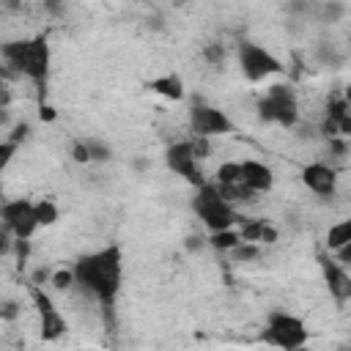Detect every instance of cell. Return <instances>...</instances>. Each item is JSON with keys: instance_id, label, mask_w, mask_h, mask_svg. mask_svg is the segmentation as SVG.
<instances>
[{"instance_id": "obj_1", "label": "cell", "mask_w": 351, "mask_h": 351, "mask_svg": "<svg viewBox=\"0 0 351 351\" xmlns=\"http://www.w3.org/2000/svg\"><path fill=\"white\" fill-rule=\"evenodd\" d=\"M74 285L90 293L101 307H112L123 285V252L118 244H107L80 255L71 266Z\"/></svg>"}, {"instance_id": "obj_4", "label": "cell", "mask_w": 351, "mask_h": 351, "mask_svg": "<svg viewBox=\"0 0 351 351\" xmlns=\"http://www.w3.org/2000/svg\"><path fill=\"white\" fill-rule=\"evenodd\" d=\"M255 112L263 123H271V126H282V129H293L299 123V99H296V90L291 85H282V82H274L269 85L258 101H255Z\"/></svg>"}, {"instance_id": "obj_22", "label": "cell", "mask_w": 351, "mask_h": 351, "mask_svg": "<svg viewBox=\"0 0 351 351\" xmlns=\"http://www.w3.org/2000/svg\"><path fill=\"white\" fill-rule=\"evenodd\" d=\"M261 252H263V247H258V244H247V241H241V244H239V247H236L233 252H228V255H230V258H233L236 263H250V261H255V258H258Z\"/></svg>"}, {"instance_id": "obj_24", "label": "cell", "mask_w": 351, "mask_h": 351, "mask_svg": "<svg viewBox=\"0 0 351 351\" xmlns=\"http://www.w3.org/2000/svg\"><path fill=\"white\" fill-rule=\"evenodd\" d=\"M16 151H19V145H16V143H11L8 137H5V140H0V176H3V173L8 170V165L14 162Z\"/></svg>"}, {"instance_id": "obj_12", "label": "cell", "mask_w": 351, "mask_h": 351, "mask_svg": "<svg viewBox=\"0 0 351 351\" xmlns=\"http://www.w3.org/2000/svg\"><path fill=\"white\" fill-rule=\"evenodd\" d=\"M318 263H321V271H324V282L332 293V299L337 304H346L351 299V274L346 266H340L329 252H321L318 255Z\"/></svg>"}, {"instance_id": "obj_25", "label": "cell", "mask_w": 351, "mask_h": 351, "mask_svg": "<svg viewBox=\"0 0 351 351\" xmlns=\"http://www.w3.org/2000/svg\"><path fill=\"white\" fill-rule=\"evenodd\" d=\"M22 313V304L16 299H0V321H14L19 318Z\"/></svg>"}, {"instance_id": "obj_28", "label": "cell", "mask_w": 351, "mask_h": 351, "mask_svg": "<svg viewBox=\"0 0 351 351\" xmlns=\"http://www.w3.org/2000/svg\"><path fill=\"white\" fill-rule=\"evenodd\" d=\"M27 134H30V123H27V121H22V123H14V129H11V134H8V140L19 145L22 140H27Z\"/></svg>"}, {"instance_id": "obj_3", "label": "cell", "mask_w": 351, "mask_h": 351, "mask_svg": "<svg viewBox=\"0 0 351 351\" xmlns=\"http://www.w3.org/2000/svg\"><path fill=\"white\" fill-rule=\"evenodd\" d=\"M307 340H310V329L302 315L291 310H271L266 315V324L261 329V343L277 351H296V348H304Z\"/></svg>"}, {"instance_id": "obj_18", "label": "cell", "mask_w": 351, "mask_h": 351, "mask_svg": "<svg viewBox=\"0 0 351 351\" xmlns=\"http://www.w3.org/2000/svg\"><path fill=\"white\" fill-rule=\"evenodd\" d=\"M346 244H351V219H340L326 230V252H337Z\"/></svg>"}, {"instance_id": "obj_26", "label": "cell", "mask_w": 351, "mask_h": 351, "mask_svg": "<svg viewBox=\"0 0 351 351\" xmlns=\"http://www.w3.org/2000/svg\"><path fill=\"white\" fill-rule=\"evenodd\" d=\"M203 58H206L211 66H219V63L225 60V47H222V44H206Z\"/></svg>"}, {"instance_id": "obj_29", "label": "cell", "mask_w": 351, "mask_h": 351, "mask_svg": "<svg viewBox=\"0 0 351 351\" xmlns=\"http://www.w3.org/2000/svg\"><path fill=\"white\" fill-rule=\"evenodd\" d=\"M11 247H14V239L0 228V258H5V255L11 252Z\"/></svg>"}, {"instance_id": "obj_17", "label": "cell", "mask_w": 351, "mask_h": 351, "mask_svg": "<svg viewBox=\"0 0 351 351\" xmlns=\"http://www.w3.org/2000/svg\"><path fill=\"white\" fill-rule=\"evenodd\" d=\"M33 211H36V222L38 228H52L58 219H60V208L52 197H38L33 200Z\"/></svg>"}, {"instance_id": "obj_16", "label": "cell", "mask_w": 351, "mask_h": 351, "mask_svg": "<svg viewBox=\"0 0 351 351\" xmlns=\"http://www.w3.org/2000/svg\"><path fill=\"white\" fill-rule=\"evenodd\" d=\"M148 90H154L156 96H162V99H167V101H181V99L186 96L184 80H181V74H176V71H167V74L154 77V80L148 82Z\"/></svg>"}, {"instance_id": "obj_19", "label": "cell", "mask_w": 351, "mask_h": 351, "mask_svg": "<svg viewBox=\"0 0 351 351\" xmlns=\"http://www.w3.org/2000/svg\"><path fill=\"white\" fill-rule=\"evenodd\" d=\"M206 244H208L211 250H217V252H233V250L241 244V239H239L236 228H230V230H217V233H208Z\"/></svg>"}, {"instance_id": "obj_10", "label": "cell", "mask_w": 351, "mask_h": 351, "mask_svg": "<svg viewBox=\"0 0 351 351\" xmlns=\"http://www.w3.org/2000/svg\"><path fill=\"white\" fill-rule=\"evenodd\" d=\"M236 126L233 121L228 118L225 110L214 107V104H206V101H197L189 107V132L192 137H222V134H230Z\"/></svg>"}, {"instance_id": "obj_5", "label": "cell", "mask_w": 351, "mask_h": 351, "mask_svg": "<svg viewBox=\"0 0 351 351\" xmlns=\"http://www.w3.org/2000/svg\"><path fill=\"white\" fill-rule=\"evenodd\" d=\"M192 211L197 214L200 225L208 230V233H217V230H230L236 228L239 222V211L217 192V186L211 181L200 184L192 195Z\"/></svg>"}, {"instance_id": "obj_6", "label": "cell", "mask_w": 351, "mask_h": 351, "mask_svg": "<svg viewBox=\"0 0 351 351\" xmlns=\"http://www.w3.org/2000/svg\"><path fill=\"white\" fill-rule=\"evenodd\" d=\"M236 63L247 82H263L285 69L282 60L269 47H263L258 41H241L236 49Z\"/></svg>"}, {"instance_id": "obj_15", "label": "cell", "mask_w": 351, "mask_h": 351, "mask_svg": "<svg viewBox=\"0 0 351 351\" xmlns=\"http://www.w3.org/2000/svg\"><path fill=\"white\" fill-rule=\"evenodd\" d=\"M71 159L77 165H104L112 159V145L101 137H82L71 143Z\"/></svg>"}, {"instance_id": "obj_8", "label": "cell", "mask_w": 351, "mask_h": 351, "mask_svg": "<svg viewBox=\"0 0 351 351\" xmlns=\"http://www.w3.org/2000/svg\"><path fill=\"white\" fill-rule=\"evenodd\" d=\"M30 296H33V304H36V313H38V337L44 343H58L69 332L66 315L60 313V307L52 302V296L41 285H33Z\"/></svg>"}, {"instance_id": "obj_32", "label": "cell", "mask_w": 351, "mask_h": 351, "mask_svg": "<svg viewBox=\"0 0 351 351\" xmlns=\"http://www.w3.org/2000/svg\"><path fill=\"white\" fill-rule=\"evenodd\" d=\"M296 351H307V346H304V348H296Z\"/></svg>"}, {"instance_id": "obj_30", "label": "cell", "mask_w": 351, "mask_h": 351, "mask_svg": "<svg viewBox=\"0 0 351 351\" xmlns=\"http://www.w3.org/2000/svg\"><path fill=\"white\" fill-rule=\"evenodd\" d=\"M38 115H41V121H55V107H49V104H41L38 107Z\"/></svg>"}, {"instance_id": "obj_27", "label": "cell", "mask_w": 351, "mask_h": 351, "mask_svg": "<svg viewBox=\"0 0 351 351\" xmlns=\"http://www.w3.org/2000/svg\"><path fill=\"white\" fill-rule=\"evenodd\" d=\"M189 143H192V151H195L197 162L206 159V156H211V140L208 137H189Z\"/></svg>"}, {"instance_id": "obj_23", "label": "cell", "mask_w": 351, "mask_h": 351, "mask_svg": "<svg viewBox=\"0 0 351 351\" xmlns=\"http://www.w3.org/2000/svg\"><path fill=\"white\" fill-rule=\"evenodd\" d=\"M49 285H52L55 291H69V288H74V271H71V269H55V271L49 274Z\"/></svg>"}, {"instance_id": "obj_9", "label": "cell", "mask_w": 351, "mask_h": 351, "mask_svg": "<svg viewBox=\"0 0 351 351\" xmlns=\"http://www.w3.org/2000/svg\"><path fill=\"white\" fill-rule=\"evenodd\" d=\"M165 165H167V170H170L173 176L184 178V181H186L189 186H195V189L208 181V178L203 176V167H200V162H197V156H195L189 140H176V143H170V145L165 148Z\"/></svg>"}, {"instance_id": "obj_31", "label": "cell", "mask_w": 351, "mask_h": 351, "mask_svg": "<svg viewBox=\"0 0 351 351\" xmlns=\"http://www.w3.org/2000/svg\"><path fill=\"white\" fill-rule=\"evenodd\" d=\"M337 351H351V348H348V346H343V348H337Z\"/></svg>"}, {"instance_id": "obj_21", "label": "cell", "mask_w": 351, "mask_h": 351, "mask_svg": "<svg viewBox=\"0 0 351 351\" xmlns=\"http://www.w3.org/2000/svg\"><path fill=\"white\" fill-rule=\"evenodd\" d=\"M315 14L321 16V22H340L348 14V5L340 3V0H329V3L315 5Z\"/></svg>"}, {"instance_id": "obj_7", "label": "cell", "mask_w": 351, "mask_h": 351, "mask_svg": "<svg viewBox=\"0 0 351 351\" xmlns=\"http://www.w3.org/2000/svg\"><path fill=\"white\" fill-rule=\"evenodd\" d=\"M0 228L14 239V241H27L38 230L33 200L30 197H11L0 203Z\"/></svg>"}, {"instance_id": "obj_13", "label": "cell", "mask_w": 351, "mask_h": 351, "mask_svg": "<svg viewBox=\"0 0 351 351\" xmlns=\"http://www.w3.org/2000/svg\"><path fill=\"white\" fill-rule=\"evenodd\" d=\"M239 170H241V184L252 195H266V192L274 189V170H271V165H266L261 159H241Z\"/></svg>"}, {"instance_id": "obj_2", "label": "cell", "mask_w": 351, "mask_h": 351, "mask_svg": "<svg viewBox=\"0 0 351 351\" xmlns=\"http://www.w3.org/2000/svg\"><path fill=\"white\" fill-rule=\"evenodd\" d=\"M0 58H3V66L8 71L30 80L38 90L47 88L49 66H52V49H49L47 36L8 38L0 44Z\"/></svg>"}, {"instance_id": "obj_20", "label": "cell", "mask_w": 351, "mask_h": 351, "mask_svg": "<svg viewBox=\"0 0 351 351\" xmlns=\"http://www.w3.org/2000/svg\"><path fill=\"white\" fill-rule=\"evenodd\" d=\"M214 184H217V186H233V184H241L239 162H222V165L214 170Z\"/></svg>"}, {"instance_id": "obj_11", "label": "cell", "mask_w": 351, "mask_h": 351, "mask_svg": "<svg viewBox=\"0 0 351 351\" xmlns=\"http://www.w3.org/2000/svg\"><path fill=\"white\" fill-rule=\"evenodd\" d=\"M337 167L326 165V162H310L302 167V184L318 195V197H335L337 192Z\"/></svg>"}, {"instance_id": "obj_14", "label": "cell", "mask_w": 351, "mask_h": 351, "mask_svg": "<svg viewBox=\"0 0 351 351\" xmlns=\"http://www.w3.org/2000/svg\"><path fill=\"white\" fill-rule=\"evenodd\" d=\"M236 233H239L241 241L258 244V247H269V244H274L280 239V230L263 217H239Z\"/></svg>"}]
</instances>
